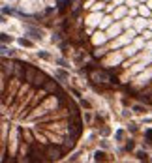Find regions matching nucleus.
I'll return each mask as SVG.
<instances>
[{"label":"nucleus","instance_id":"nucleus-6","mask_svg":"<svg viewBox=\"0 0 152 163\" xmlns=\"http://www.w3.org/2000/svg\"><path fill=\"white\" fill-rule=\"evenodd\" d=\"M2 71H4V77H11V75H15V64L4 60L2 62Z\"/></svg>","mask_w":152,"mask_h":163},{"label":"nucleus","instance_id":"nucleus-4","mask_svg":"<svg viewBox=\"0 0 152 163\" xmlns=\"http://www.w3.org/2000/svg\"><path fill=\"white\" fill-rule=\"evenodd\" d=\"M47 81H49V77H47L43 71H38L36 77H34V81H32V86H34V88H43V86L47 85Z\"/></svg>","mask_w":152,"mask_h":163},{"label":"nucleus","instance_id":"nucleus-7","mask_svg":"<svg viewBox=\"0 0 152 163\" xmlns=\"http://www.w3.org/2000/svg\"><path fill=\"white\" fill-rule=\"evenodd\" d=\"M26 34H28L32 39H41V30H38V28H32V26H28V28H26Z\"/></svg>","mask_w":152,"mask_h":163},{"label":"nucleus","instance_id":"nucleus-1","mask_svg":"<svg viewBox=\"0 0 152 163\" xmlns=\"http://www.w3.org/2000/svg\"><path fill=\"white\" fill-rule=\"evenodd\" d=\"M70 133L75 135V137H81L83 133V120H81V114L79 113H71V120H70Z\"/></svg>","mask_w":152,"mask_h":163},{"label":"nucleus","instance_id":"nucleus-13","mask_svg":"<svg viewBox=\"0 0 152 163\" xmlns=\"http://www.w3.org/2000/svg\"><path fill=\"white\" fill-rule=\"evenodd\" d=\"M145 139L152 144V129H146V131H145Z\"/></svg>","mask_w":152,"mask_h":163},{"label":"nucleus","instance_id":"nucleus-5","mask_svg":"<svg viewBox=\"0 0 152 163\" xmlns=\"http://www.w3.org/2000/svg\"><path fill=\"white\" fill-rule=\"evenodd\" d=\"M92 77L96 79V81H99V83H111V79H113V75L109 73V71H103V69H98Z\"/></svg>","mask_w":152,"mask_h":163},{"label":"nucleus","instance_id":"nucleus-20","mask_svg":"<svg viewBox=\"0 0 152 163\" xmlns=\"http://www.w3.org/2000/svg\"><path fill=\"white\" fill-rule=\"evenodd\" d=\"M149 98H150V103H152V94H150V96H149Z\"/></svg>","mask_w":152,"mask_h":163},{"label":"nucleus","instance_id":"nucleus-10","mask_svg":"<svg viewBox=\"0 0 152 163\" xmlns=\"http://www.w3.org/2000/svg\"><path fill=\"white\" fill-rule=\"evenodd\" d=\"M135 156H137V160H141V161H146V160H149V157H146V152H137Z\"/></svg>","mask_w":152,"mask_h":163},{"label":"nucleus","instance_id":"nucleus-16","mask_svg":"<svg viewBox=\"0 0 152 163\" xmlns=\"http://www.w3.org/2000/svg\"><path fill=\"white\" fill-rule=\"evenodd\" d=\"M117 139H118V141H122V139H124V131H122V129L117 131Z\"/></svg>","mask_w":152,"mask_h":163},{"label":"nucleus","instance_id":"nucleus-12","mask_svg":"<svg viewBox=\"0 0 152 163\" xmlns=\"http://www.w3.org/2000/svg\"><path fill=\"white\" fill-rule=\"evenodd\" d=\"M57 77H58V79H62V81H66V79H68V73L60 69V71H57Z\"/></svg>","mask_w":152,"mask_h":163},{"label":"nucleus","instance_id":"nucleus-15","mask_svg":"<svg viewBox=\"0 0 152 163\" xmlns=\"http://www.w3.org/2000/svg\"><path fill=\"white\" fill-rule=\"evenodd\" d=\"M2 41L6 43V41H11V36H8V34H2Z\"/></svg>","mask_w":152,"mask_h":163},{"label":"nucleus","instance_id":"nucleus-19","mask_svg":"<svg viewBox=\"0 0 152 163\" xmlns=\"http://www.w3.org/2000/svg\"><path fill=\"white\" fill-rule=\"evenodd\" d=\"M133 111H137V113H143V111H145V109H143L141 105H135V107H133Z\"/></svg>","mask_w":152,"mask_h":163},{"label":"nucleus","instance_id":"nucleus-2","mask_svg":"<svg viewBox=\"0 0 152 163\" xmlns=\"http://www.w3.org/2000/svg\"><path fill=\"white\" fill-rule=\"evenodd\" d=\"M45 148H39L38 144H34V142H32L30 144V148H28V161H43L45 160Z\"/></svg>","mask_w":152,"mask_h":163},{"label":"nucleus","instance_id":"nucleus-11","mask_svg":"<svg viewBox=\"0 0 152 163\" xmlns=\"http://www.w3.org/2000/svg\"><path fill=\"white\" fill-rule=\"evenodd\" d=\"M19 43H21L23 47H30V45H32V41H30V39H25V38H21V39H19Z\"/></svg>","mask_w":152,"mask_h":163},{"label":"nucleus","instance_id":"nucleus-14","mask_svg":"<svg viewBox=\"0 0 152 163\" xmlns=\"http://www.w3.org/2000/svg\"><path fill=\"white\" fill-rule=\"evenodd\" d=\"M133 146H135L133 141H128V142H126V150H128V152H130V150H133Z\"/></svg>","mask_w":152,"mask_h":163},{"label":"nucleus","instance_id":"nucleus-17","mask_svg":"<svg viewBox=\"0 0 152 163\" xmlns=\"http://www.w3.org/2000/svg\"><path fill=\"white\" fill-rule=\"evenodd\" d=\"M60 38H62V34H55L53 36V41H60Z\"/></svg>","mask_w":152,"mask_h":163},{"label":"nucleus","instance_id":"nucleus-9","mask_svg":"<svg viewBox=\"0 0 152 163\" xmlns=\"http://www.w3.org/2000/svg\"><path fill=\"white\" fill-rule=\"evenodd\" d=\"M94 160H96V161H105V160H107V154H105V152H96Z\"/></svg>","mask_w":152,"mask_h":163},{"label":"nucleus","instance_id":"nucleus-8","mask_svg":"<svg viewBox=\"0 0 152 163\" xmlns=\"http://www.w3.org/2000/svg\"><path fill=\"white\" fill-rule=\"evenodd\" d=\"M75 139H77V137L70 133V135H68L66 139H64V146H66L68 150H71V148H73V146H75Z\"/></svg>","mask_w":152,"mask_h":163},{"label":"nucleus","instance_id":"nucleus-18","mask_svg":"<svg viewBox=\"0 0 152 163\" xmlns=\"http://www.w3.org/2000/svg\"><path fill=\"white\" fill-rule=\"evenodd\" d=\"M81 105H83V107H86V109H90V103H88V101H85V99H81Z\"/></svg>","mask_w":152,"mask_h":163},{"label":"nucleus","instance_id":"nucleus-3","mask_svg":"<svg viewBox=\"0 0 152 163\" xmlns=\"http://www.w3.org/2000/svg\"><path fill=\"white\" fill-rule=\"evenodd\" d=\"M62 154H64V150L60 148V146H55V144H47L45 146V156H47V160H51V161L60 160Z\"/></svg>","mask_w":152,"mask_h":163}]
</instances>
